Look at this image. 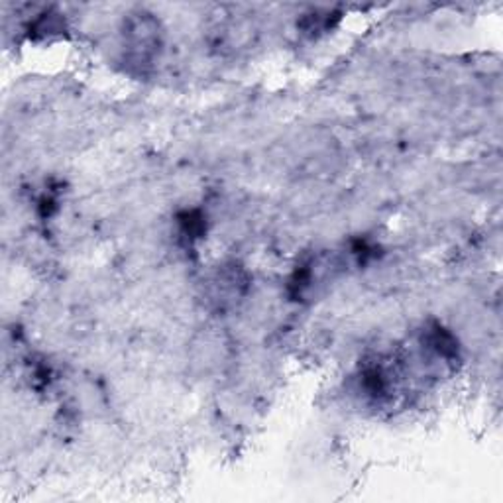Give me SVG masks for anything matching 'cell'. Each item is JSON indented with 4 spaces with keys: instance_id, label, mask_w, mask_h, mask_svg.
I'll use <instances>...</instances> for the list:
<instances>
[{
    "instance_id": "obj_2",
    "label": "cell",
    "mask_w": 503,
    "mask_h": 503,
    "mask_svg": "<svg viewBox=\"0 0 503 503\" xmlns=\"http://www.w3.org/2000/svg\"><path fill=\"white\" fill-rule=\"evenodd\" d=\"M423 349L442 362H454L459 358V342L457 337L440 325L427 327L421 337Z\"/></svg>"
},
{
    "instance_id": "obj_3",
    "label": "cell",
    "mask_w": 503,
    "mask_h": 503,
    "mask_svg": "<svg viewBox=\"0 0 503 503\" xmlns=\"http://www.w3.org/2000/svg\"><path fill=\"white\" fill-rule=\"evenodd\" d=\"M179 226H182V232L189 241L193 238H199L202 232H205V219L199 211H187L179 217Z\"/></svg>"
},
{
    "instance_id": "obj_1",
    "label": "cell",
    "mask_w": 503,
    "mask_h": 503,
    "mask_svg": "<svg viewBox=\"0 0 503 503\" xmlns=\"http://www.w3.org/2000/svg\"><path fill=\"white\" fill-rule=\"evenodd\" d=\"M123 35L126 55L134 65H150L162 47L160 22L150 15L126 18Z\"/></svg>"
}]
</instances>
